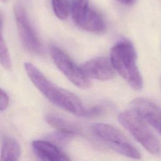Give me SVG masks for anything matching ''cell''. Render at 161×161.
I'll use <instances>...</instances> for the list:
<instances>
[{"label": "cell", "mask_w": 161, "mask_h": 161, "mask_svg": "<svg viewBox=\"0 0 161 161\" xmlns=\"http://www.w3.org/2000/svg\"><path fill=\"white\" fill-rule=\"evenodd\" d=\"M24 67L32 83L48 101L72 114L85 117L87 108L76 95L55 85L33 64L25 62Z\"/></svg>", "instance_id": "obj_1"}, {"label": "cell", "mask_w": 161, "mask_h": 161, "mask_svg": "<svg viewBox=\"0 0 161 161\" xmlns=\"http://www.w3.org/2000/svg\"><path fill=\"white\" fill-rule=\"evenodd\" d=\"M110 60L117 72L133 89L143 87V79L136 65V53L133 43L123 39L111 49Z\"/></svg>", "instance_id": "obj_2"}, {"label": "cell", "mask_w": 161, "mask_h": 161, "mask_svg": "<svg viewBox=\"0 0 161 161\" xmlns=\"http://www.w3.org/2000/svg\"><path fill=\"white\" fill-rule=\"evenodd\" d=\"M118 121L132 136L149 153L161 155V144L157 138L143 121L133 111H126L119 114Z\"/></svg>", "instance_id": "obj_3"}, {"label": "cell", "mask_w": 161, "mask_h": 161, "mask_svg": "<svg viewBox=\"0 0 161 161\" xmlns=\"http://www.w3.org/2000/svg\"><path fill=\"white\" fill-rule=\"evenodd\" d=\"M93 135L115 152L133 159L142 157L138 150L117 128L103 123L91 126Z\"/></svg>", "instance_id": "obj_4"}, {"label": "cell", "mask_w": 161, "mask_h": 161, "mask_svg": "<svg viewBox=\"0 0 161 161\" xmlns=\"http://www.w3.org/2000/svg\"><path fill=\"white\" fill-rule=\"evenodd\" d=\"M49 50L56 67L72 83L82 89H87L91 86L89 78L66 52L54 45H50Z\"/></svg>", "instance_id": "obj_5"}, {"label": "cell", "mask_w": 161, "mask_h": 161, "mask_svg": "<svg viewBox=\"0 0 161 161\" xmlns=\"http://www.w3.org/2000/svg\"><path fill=\"white\" fill-rule=\"evenodd\" d=\"M70 13L74 23L84 30L100 33L105 29L103 18L98 12L90 7L89 0H72Z\"/></svg>", "instance_id": "obj_6"}, {"label": "cell", "mask_w": 161, "mask_h": 161, "mask_svg": "<svg viewBox=\"0 0 161 161\" xmlns=\"http://www.w3.org/2000/svg\"><path fill=\"white\" fill-rule=\"evenodd\" d=\"M18 32L23 47L27 51L38 53L41 50L39 37L32 26L25 9L20 5L14 7Z\"/></svg>", "instance_id": "obj_7"}, {"label": "cell", "mask_w": 161, "mask_h": 161, "mask_svg": "<svg viewBox=\"0 0 161 161\" xmlns=\"http://www.w3.org/2000/svg\"><path fill=\"white\" fill-rule=\"evenodd\" d=\"M131 111L147 124L161 133V108L152 100L136 97L130 103Z\"/></svg>", "instance_id": "obj_8"}, {"label": "cell", "mask_w": 161, "mask_h": 161, "mask_svg": "<svg viewBox=\"0 0 161 161\" xmlns=\"http://www.w3.org/2000/svg\"><path fill=\"white\" fill-rule=\"evenodd\" d=\"M82 69L89 78L99 80H108L115 76L114 68L110 59L104 57H97L85 62Z\"/></svg>", "instance_id": "obj_9"}, {"label": "cell", "mask_w": 161, "mask_h": 161, "mask_svg": "<svg viewBox=\"0 0 161 161\" xmlns=\"http://www.w3.org/2000/svg\"><path fill=\"white\" fill-rule=\"evenodd\" d=\"M32 150L36 157L41 160H69V156L52 142L36 140L31 143Z\"/></svg>", "instance_id": "obj_10"}, {"label": "cell", "mask_w": 161, "mask_h": 161, "mask_svg": "<svg viewBox=\"0 0 161 161\" xmlns=\"http://www.w3.org/2000/svg\"><path fill=\"white\" fill-rule=\"evenodd\" d=\"M45 121L57 131L69 135L71 136L81 133V129L78 125L56 114L49 113L47 114Z\"/></svg>", "instance_id": "obj_11"}, {"label": "cell", "mask_w": 161, "mask_h": 161, "mask_svg": "<svg viewBox=\"0 0 161 161\" xmlns=\"http://www.w3.org/2000/svg\"><path fill=\"white\" fill-rule=\"evenodd\" d=\"M20 155L21 147L19 143L12 137L3 136L1 141V160H17Z\"/></svg>", "instance_id": "obj_12"}, {"label": "cell", "mask_w": 161, "mask_h": 161, "mask_svg": "<svg viewBox=\"0 0 161 161\" xmlns=\"http://www.w3.org/2000/svg\"><path fill=\"white\" fill-rule=\"evenodd\" d=\"M53 12L60 19H65L70 11V4L69 0H52Z\"/></svg>", "instance_id": "obj_13"}, {"label": "cell", "mask_w": 161, "mask_h": 161, "mask_svg": "<svg viewBox=\"0 0 161 161\" xmlns=\"http://www.w3.org/2000/svg\"><path fill=\"white\" fill-rule=\"evenodd\" d=\"M0 61L3 67L6 70H11V62L10 55L6 42L4 41L3 35L1 36L0 40Z\"/></svg>", "instance_id": "obj_14"}, {"label": "cell", "mask_w": 161, "mask_h": 161, "mask_svg": "<svg viewBox=\"0 0 161 161\" xmlns=\"http://www.w3.org/2000/svg\"><path fill=\"white\" fill-rule=\"evenodd\" d=\"M105 112V108L102 105H96L86 108L85 117H95L103 114Z\"/></svg>", "instance_id": "obj_15"}, {"label": "cell", "mask_w": 161, "mask_h": 161, "mask_svg": "<svg viewBox=\"0 0 161 161\" xmlns=\"http://www.w3.org/2000/svg\"><path fill=\"white\" fill-rule=\"evenodd\" d=\"M9 102V96L6 91H4L3 89H1L0 93V110L1 111H3L6 109L8 106Z\"/></svg>", "instance_id": "obj_16"}, {"label": "cell", "mask_w": 161, "mask_h": 161, "mask_svg": "<svg viewBox=\"0 0 161 161\" xmlns=\"http://www.w3.org/2000/svg\"><path fill=\"white\" fill-rule=\"evenodd\" d=\"M119 3L125 4V5H130L134 3L135 0H116Z\"/></svg>", "instance_id": "obj_17"}, {"label": "cell", "mask_w": 161, "mask_h": 161, "mask_svg": "<svg viewBox=\"0 0 161 161\" xmlns=\"http://www.w3.org/2000/svg\"><path fill=\"white\" fill-rule=\"evenodd\" d=\"M160 87H161V77H160Z\"/></svg>", "instance_id": "obj_18"}, {"label": "cell", "mask_w": 161, "mask_h": 161, "mask_svg": "<svg viewBox=\"0 0 161 161\" xmlns=\"http://www.w3.org/2000/svg\"><path fill=\"white\" fill-rule=\"evenodd\" d=\"M1 1H3V2H6V0H1Z\"/></svg>", "instance_id": "obj_19"}]
</instances>
